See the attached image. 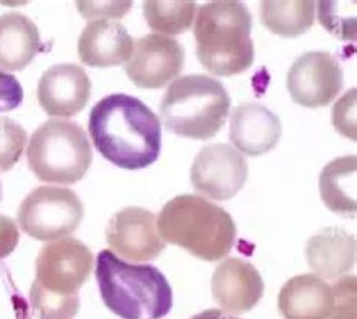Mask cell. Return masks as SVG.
I'll list each match as a JSON object with an SVG mask.
<instances>
[{
    "label": "cell",
    "instance_id": "obj_1",
    "mask_svg": "<svg viewBox=\"0 0 357 319\" xmlns=\"http://www.w3.org/2000/svg\"><path fill=\"white\" fill-rule=\"evenodd\" d=\"M88 128L97 151L127 171L151 166L162 149L158 116L145 102L126 93L100 100L91 110Z\"/></svg>",
    "mask_w": 357,
    "mask_h": 319
},
{
    "label": "cell",
    "instance_id": "obj_2",
    "mask_svg": "<svg viewBox=\"0 0 357 319\" xmlns=\"http://www.w3.org/2000/svg\"><path fill=\"white\" fill-rule=\"evenodd\" d=\"M96 277L102 302L122 319H162L172 309V288L153 265H135L102 250Z\"/></svg>",
    "mask_w": 357,
    "mask_h": 319
},
{
    "label": "cell",
    "instance_id": "obj_3",
    "mask_svg": "<svg viewBox=\"0 0 357 319\" xmlns=\"http://www.w3.org/2000/svg\"><path fill=\"white\" fill-rule=\"evenodd\" d=\"M250 31L252 15L244 3L219 0L204 5L195 23L199 62L211 74L222 77L249 70L255 61Z\"/></svg>",
    "mask_w": 357,
    "mask_h": 319
},
{
    "label": "cell",
    "instance_id": "obj_4",
    "mask_svg": "<svg viewBox=\"0 0 357 319\" xmlns=\"http://www.w3.org/2000/svg\"><path fill=\"white\" fill-rule=\"evenodd\" d=\"M157 226L166 242L206 262L227 256L237 237L229 212L195 194H181L169 201L158 215Z\"/></svg>",
    "mask_w": 357,
    "mask_h": 319
},
{
    "label": "cell",
    "instance_id": "obj_5",
    "mask_svg": "<svg viewBox=\"0 0 357 319\" xmlns=\"http://www.w3.org/2000/svg\"><path fill=\"white\" fill-rule=\"evenodd\" d=\"M229 107V93L219 80L192 74L172 81L160 104V115L169 133L206 140L223 128Z\"/></svg>",
    "mask_w": 357,
    "mask_h": 319
},
{
    "label": "cell",
    "instance_id": "obj_6",
    "mask_svg": "<svg viewBox=\"0 0 357 319\" xmlns=\"http://www.w3.org/2000/svg\"><path fill=\"white\" fill-rule=\"evenodd\" d=\"M92 163V148L76 122L50 119L36 128L27 148V164L40 181L76 184Z\"/></svg>",
    "mask_w": 357,
    "mask_h": 319
},
{
    "label": "cell",
    "instance_id": "obj_7",
    "mask_svg": "<svg viewBox=\"0 0 357 319\" xmlns=\"http://www.w3.org/2000/svg\"><path fill=\"white\" fill-rule=\"evenodd\" d=\"M83 215V203L73 190L44 185L26 196L17 220L23 232L33 240L53 241L76 232Z\"/></svg>",
    "mask_w": 357,
    "mask_h": 319
},
{
    "label": "cell",
    "instance_id": "obj_8",
    "mask_svg": "<svg viewBox=\"0 0 357 319\" xmlns=\"http://www.w3.org/2000/svg\"><path fill=\"white\" fill-rule=\"evenodd\" d=\"M92 251L79 240L62 238L45 244L36 258L35 281L53 294L71 297L89 279Z\"/></svg>",
    "mask_w": 357,
    "mask_h": 319
},
{
    "label": "cell",
    "instance_id": "obj_9",
    "mask_svg": "<svg viewBox=\"0 0 357 319\" xmlns=\"http://www.w3.org/2000/svg\"><path fill=\"white\" fill-rule=\"evenodd\" d=\"M244 155L228 143H213L195 157L190 180L193 189L214 201H229L248 181Z\"/></svg>",
    "mask_w": 357,
    "mask_h": 319
},
{
    "label": "cell",
    "instance_id": "obj_10",
    "mask_svg": "<svg viewBox=\"0 0 357 319\" xmlns=\"http://www.w3.org/2000/svg\"><path fill=\"white\" fill-rule=\"evenodd\" d=\"M344 86V72L331 53L307 52L294 61L287 88L297 104L317 109L328 106Z\"/></svg>",
    "mask_w": 357,
    "mask_h": 319
},
{
    "label": "cell",
    "instance_id": "obj_11",
    "mask_svg": "<svg viewBox=\"0 0 357 319\" xmlns=\"http://www.w3.org/2000/svg\"><path fill=\"white\" fill-rule=\"evenodd\" d=\"M184 49L176 40L151 33L140 38L127 62L126 72L136 86L160 89L184 68Z\"/></svg>",
    "mask_w": 357,
    "mask_h": 319
},
{
    "label": "cell",
    "instance_id": "obj_12",
    "mask_svg": "<svg viewBox=\"0 0 357 319\" xmlns=\"http://www.w3.org/2000/svg\"><path fill=\"white\" fill-rule=\"evenodd\" d=\"M106 238L110 251L133 262L153 260L166 247L154 212L128 206L109 220Z\"/></svg>",
    "mask_w": 357,
    "mask_h": 319
},
{
    "label": "cell",
    "instance_id": "obj_13",
    "mask_svg": "<svg viewBox=\"0 0 357 319\" xmlns=\"http://www.w3.org/2000/svg\"><path fill=\"white\" fill-rule=\"evenodd\" d=\"M91 89L89 76L79 65H53L40 79L38 101L49 116L71 118L88 104Z\"/></svg>",
    "mask_w": 357,
    "mask_h": 319
},
{
    "label": "cell",
    "instance_id": "obj_14",
    "mask_svg": "<svg viewBox=\"0 0 357 319\" xmlns=\"http://www.w3.org/2000/svg\"><path fill=\"white\" fill-rule=\"evenodd\" d=\"M213 298L225 311L241 315L255 307L264 294V281L250 262L228 258L211 279Z\"/></svg>",
    "mask_w": 357,
    "mask_h": 319
},
{
    "label": "cell",
    "instance_id": "obj_15",
    "mask_svg": "<svg viewBox=\"0 0 357 319\" xmlns=\"http://www.w3.org/2000/svg\"><path fill=\"white\" fill-rule=\"evenodd\" d=\"M135 41L127 29L115 20H96L84 27L79 44V59L93 68H109L130 59Z\"/></svg>",
    "mask_w": 357,
    "mask_h": 319
},
{
    "label": "cell",
    "instance_id": "obj_16",
    "mask_svg": "<svg viewBox=\"0 0 357 319\" xmlns=\"http://www.w3.org/2000/svg\"><path fill=\"white\" fill-rule=\"evenodd\" d=\"M280 134V119L266 106L246 102L234 109L229 139L241 154H266L278 145Z\"/></svg>",
    "mask_w": 357,
    "mask_h": 319
},
{
    "label": "cell",
    "instance_id": "obj_17",
    "mask_svg": "<svg viewBox=\"0 0 357 319\" xmlns=\"http://www.w3.org/2000/svg\"><path fill=\"white\" fill-rule=\"evenodd\" d=\"M278 304L285 319H328L333 306L332 289L318 276H296L280 289Z\"/></svg>",
    "mask_w": 357,
    "mask_h": 319
},
{
    "label": "cell",
    "instance_id": "obj_18",
    "mask_svg": "<svg viewBox=\"0 0 357 319\" xmlns=\"http://www.w3.org/2000/svg\"><path fill=\"white\" fill-rule=\"evenodd\" d=\"M307 264L324 279H337L356 264V238L340 228H326L306 244Z\"/></svg>",
    "mask_w": 357,
    "mask_h": 319
},
{
    "label": "cell",
    "instance_id": "obj_19",
    "mask_svg": "<svg viewBox=\"0 0 357 319\" xmlns=\"http://www.w3.org/2000/svg\"><path fill=\"white\" fill-rule=\"evenodd\" d=\"M40 47L38 27L26 15L9 13L0 17V70H24Z\"/></svg>",
    "mask_w": 357,
    "mask_h": 319
},
{
    "label": "cell",
    "instance_id": "obj_20",
    "mask_svg": "<svg viewBox=\"0 0 357 319\" xmlns=\"http://www.w3.org/2000/svg\"><path fill=\"white\" fill-rule=\"evenodd\" d=\"M356 155L340 157L328 163L319 175V193L328 210L354 217L356 201Z\"/></svg>",
    "mask_w": 357,
    "mask_h": 319
},
{
    "label": "cell",
    "instance_id": "obj_21",
    "mask_svg": "<svg viewBox=\"0 0 357 319\" xmlns=\"http://www.w3.org/2000/svg\"><path fill=\"white\" fill-rule=\"evenodd\" d=\"M315 2H262L261 22L268 31L285 38H296L303 35L314 26L315 22Z\"/></svg>",
    "mask_w": 357,
    "mask_h": 319
},
{
    "label": "cell",
    "instance_id": "obj_22",
    "mask_svg": "<svg viewBox=\"0 0 357 319\" xmlns=\"http://www.w3.org/2000/svg\"><path fill=\"white\" fill-rule=\"evenodd\" d=\"M196 13L195 2L185 0H148L144 3V15L148 26L166 35L184 33L192 27Z\"/></svg>",
    "mask_w": 357,
    "mask_h": 319
},
{
    "label": "cell",
    "instance_id": "obj_23",
    "mask_svg": "<svg viewBox=\"0 0 357 319\" xmlns=\"http://www.w3.org/2000/svg\"><path fill=\"white\" fill-rule=\"evenodd\" d=\"M31 303L40 319H74L80 307L77 295L63 297L53 294L33 281Z\"/></svg>",
    "mask_w": 357,
    "mask_h": 319
},
{
    "label": "cell",
    "instance_id": "obj_24",
    "mask_svg": "<svg viewBox=\"0 0 357 319\" xmlns=\"http://www.w3.org/2000/svg\"><path fill=\"white\" fill-rule=\"evenodd\" d=\"M27 142L26 130L9 118H0V172H8L17 164Z\"/></svg>",
    "mask_w": 357,
    "mask_h": 319
},
{
    "label": "cell",
    "instance_id": "obj_25",
    "mask_svg": "<svg viewBox=\"0 0 357 319\" xmlns=\"http://www.w3.org/2000/svg\"><path fill=\"white\" fill-rule=\"evenodd\" d=\"M356 276L337 280L331 288L333 306L328 319H356Z\"/></svg>",
    "mask_w": 357,
    "mask_h": 319
},
{
    "label": "cell",
    "instance_id": "obj_26",
    "mask_svg": "<svg viewBox=\"0 0 357 319\" xmlns=\"http://www.w3.org/2000/svg\"><path fill=\"white\" fill-rule=\"evenodd\" d=\"M356 88L350 89L336 102L332 111V124L337 133L356 140Z\"/></svg>",
    "mask_w": 357,
    "mask_h": 319
},
{
    "label": "cell",
    "instance_id": "obj_27",
    "mask_svg": "<svg viewBox=\"0 0 357 319\" xmlns=\"http://www.w3.org/2000/svg\"><path fill=\"white\" fill-rule=\"evenodd\" d=\"M24 92L20 81L0 71V111H11L22 104Z\"/></svg>",
    "mask_w": 357,
    "mask_h": 319
},
{
    "label": "cell",
    "instance_id": "obj_28",
    "mask_svg": "<svg viewBox=\"0 0 357 319\" xmlns=\"http://www.w3.org/2000/svg\"><path fill=\"white\" fill-rule=\"evenodd\" d=\"M79 11L86 18H93L96 15H109V17H121L128 13L131 6L130 2H79Z\"/></svg>",
    "mask_w": 357,
    "mask_h": 319
},
{
    "label": "cell",
    "instance_id": "obj_29",
    "mask_svg": "<svg viewBox=\"0 0 357 319\" xmlns=\"http://www.w3.org/2000/svg\"><path fill=\"white\" fill-rule=\"evenodd\" d=\"M18 241H20V233L17 224L6 215L0 214V260L11 255Z\"/></svg>",
    "mask_w": 357,
    "mask_h": 319
},
{
    "label": "cell",
    "instance_id": "obj_30",
    "mask_svg": "<svg viewBox=\"0 0 357 319\" xmlns=\"http://www.w3.org/2000/svg\"><path fill=\"white\" fill-rule=\"evenodd\" d=\"M190 319H240V318H236L229 313H225L223 311H219V309H210V311L201 312L198 315L192 316Z\"/></svg>",
    "mask_w": 357,
    "mask_h": 319
},
{
    "label": "cell",
    "instance_id": "obj_31",
    "mask_svg": "<svg viewBox=\"0 0 357 319\" xmlns=\"http://www.w3.org/2000/svg\"><path fill=\"white\" fill-rule=\"evenodd\" d=\"M0 201H2V182H0Z\"/></svg>",
    "mask_w": 357,
    "mask_h": 319
}]
</instances>
